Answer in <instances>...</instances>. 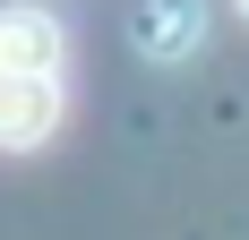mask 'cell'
Instances as JSON below:
<instances>
[{
	"label": "cell",
	"instance_id": "cell-1",
	"mask_svg": "<svg viewBox=\"0 0 249 240\" xmlns=\"http://www.w3.org/2000/svg\"><path fill=\"white\" fill-rule=\"evenodd\" d=\"M52 129H60V77L0 69V154H35Z\"/></svg>",
	"mask_w": 249,
	"mask_h": 240
},
{
	"label": "cell",
	"instance_id": "cell-2",
	"mask_svg": "<svg viewBox=\"0 0 249 240\" xmlns=\"http://www.w3.org/2000/svg\"><path fill=\"white\" fill-rule=\"evenodd\" d=\"M60 26L43 17V9H26V0H9L0 9V69H18V77H60Z\"/></svg>",
	"mask_w": 249,
	"mask_h": 240
},
{
	"label": "cell",
	"instance_id": "cell-3",
	"mask_svg": "<svg viewBox=\"0 0 249 240\" xmlns=\"http://www.w3.org/2000/svg\"><path fill=\"white\" fill-rule=\"evenodd\" d=\"M198 17H206V0H146L138 9V43L155 60H180V51H198Z\"/></svg>",
	"mask_w": 249,
	"mask_h": 240
},
{
	"label": "cell",
	"instance_id": "cell-4",
	"mask_svg": "<svg viewBox=\"0 0 249 240\" xmlns=\"http://www.w3.org/2000/svg\"><path fill=\"white\" fill-rule=\"evenodd\" d=\"M232 9H241V17H249V0H232Z\"/></svg>",
	"mask_w": 249,
	"mask_h": 240
}]
</instances>
